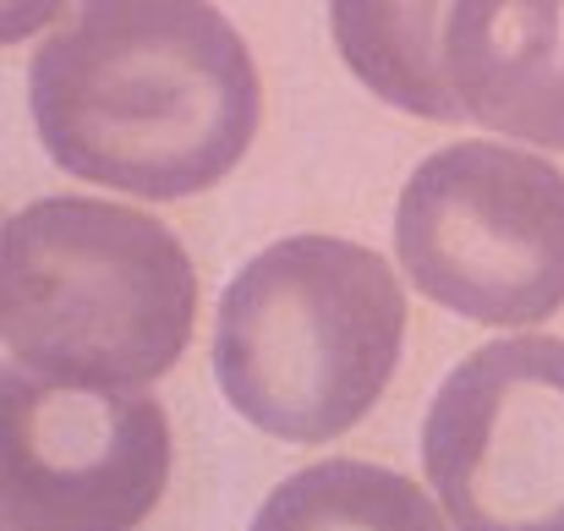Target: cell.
Instances as JSON below:
<instances>
[{
  "instance_id": "cell-5",
  "label": "cell",
  "mask_w": 564,
  "mask_h": 531,
  "mask_svg": "<svg viewBox=\"0 0 564 531\" xmlns=\"http://www.w3.org/2000/svg\"><path fill=\"white\" fill-rule=\"evenodd\" d=\"M422 472L455 531H564V340L466 356L427 405Z\"/></svg>"
},
{
  "instance_id": "cell-2",
  "label": "cell",
  "mask_w": 564,
  "mask_h": 531,
  "mask_svg": "<svg viewBox=\"0 0 564 531\" xmlns=\"http://www.w3.org/2000/svg\"><path fill=\"white\" fill-rule=\"evenodd\" d=\"M192 313L187 247L143 208L39 197L0 230L6 367L39 383L132 394L182 361Z\"/></svg>"
},
{
  "instance_id": "cell-9",
  "label": "cell",
  "mask_w": 564,
  "mask_h": 531,
  "mask_svg": "<svg viewBox=\"0 0 564 531\" xmlns=\"http://www.w3.org/2000/svg\"><path fill=\"white\" fill-rule=\"evenodd\" d=\"M329 28L378 99L427 121H460L444 88V6H335Z\"/></svg>"
},
{
  "instance_id": "cell-4",
  "label": "cell",
  "mask_w": 564,
  "mask_h": 531,
  "mask_svg": "<svg viewBox=\"0 0 564 531\" xmlns=\"http://www.w3.org/2000/svg\"><path fill=\"white\" fill-rule=\"evenodd\" d=\"M400 269L471 324H543L564 307V171L505 143L427 154L394 203Z\"/></svg>"
},
{
  "instance_id": "cell-8",
  "label": "cell",
  "mask_w": 564,
  "mask_h": 531,
  "mask_svg": "<svg viewBox=\"0 0 564 531\" xmlns=\"http://www.w3.org/2000/svg\"><path fill=\"white\" fill-rule=\"evenodd\" d=\"M247 531H449L438 505L373 460H318L291 472Z\"/></svg>"
},
{
  "instance_id": "cell-6",
  "label": "cell",
  "mask_w": 564,
  "mask_h": 531,
  "mask_svg": "<svg viewBox=\"0 0 564 531\" xmlns=\"http://www.w3.org/2000/svg\"><path fill=\"white\" fill-rule=\"evenodd\" d=\"M171 477V422L149 394L0 378L6 531H138Z\"/></svg>"
},
{
  "instance_id": "cell-7",
  "label": "cell",
  "mask_w": 564,
  "mask_h": 531,
  "mask_svg": "<svg viewBox=\"0 0 564 531\" xmlns=\"http://www.w3.org/2000/svg\"><path fill=\"white\" fill-rule=\"evenodd\" d=\"M444 88L460 121L564 149V6H444Z\"/></svg>"
},
{
  "instance_id": "cell-1",
  "label": "cell",
  "mask_w": 564,
  "mask_h": 531,
  "mask_svg": "<svg viewBox=\"0 0 564 531\" xmlns=\"http://www.w3.org/2000/svg\"><path fill=\"white\" fill-rule=\"evenodd\" d=\"M28 110L61 171L154 203L225 181L258 138L252 55L214 6H83L28 61Z\"/></svg>"
},
{
  "instance_id": "cell-3",
  "label": "cell",
  "mask_w": 564,
  "mask_h": 531,
  "mask_svg": "<svg viewBox=\"0 0 564 531\" xmlns=\"http://www.w3.org/2000/svg\"><path fill=\"white\" fill-rule=\"evenodd\" d=\"M400 340L405 291L373 247L285 236L225 285L214 378L252 427L285 444H329L373 411Z\"/></svg>"
}]
</instances>
